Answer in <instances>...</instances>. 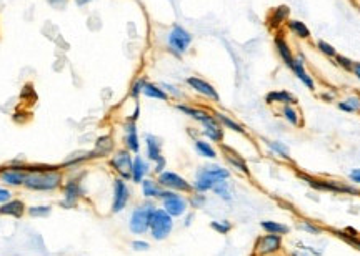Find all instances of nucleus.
I'll return each instance as SVG.
<instances>
[{
  "label": "nucleus",
  "instance_id": "nucleus-28",
  "mask_svg": "<svg viewBox=\"0 0 360 256\" xmlns=\"http://www.w3.org/2000/svg\"><path fill=\"white\" fill-rule=\"evenodd\" d=\"M24 213H25V203L22 200H10L7 203L0 204V215H4V216L22 218Z\"/></svg>",
  "mask_w": 360,
  "mask_h": 256
},
{
  "label": "nucleus",
  "instance_id": "nucleus-25",
  "mask_svg": "<svg viewBox=\"0 0 360 256\" xmlns=\"http://www.w3.org/2000/svg\"><path fill=\"white\" fill-rule=\"evenodd\" d=\"M200 133H202L205 138H209L210 141H215V143H222V140H224V128H222V125L217 122V118L214 122L202 125Z\"/></svg>",
  "mask_w": 360,
  "mask_h": 256
},
{
  "label": "nucleus",
  "instance_id": "nucleus-2",
  "mask_svg": "<svg viewBox=\"0 0 360 256\" xmlns=\"http://www.w3.org/2000/svg\"><path fill=\"white\" fill-rule=\"evenodd\" d=\"M299 176L305 181L308 186H312L317 191H329L335 193V195H355L360 196V190L355 188L353 185L342 183L339 180H329V178H315L312 175L307 173H299Z\"/></svg>",
  "mask_w": 360,
  "mask_h": 256
},
{
  "label": "nucleus",
  "instance_id": "nucleus-20",
  "mask_svg": "<svg viewBox=\"0 0 360 256\" xmlns=\"http://www.w3.org/2000/svg\"><path fill=\"white\" fill-rule=\"evenodd\" d=\"M297 96L292 95L287 90H273L265 95V104L267 105H297Z\"/></svg>",
  "mask_w": 360,
  "mask_h": 256
},
{
  "label": "nucleus",
  "instance_id": "nucleus-22",
  "mask_svg": "<svg viewBox=\"0 0 360 256\" xmlns=\"http://www.w3.org/2000/svg\"><path fill=\"white\" fill-rule=\"evenodd\" d=\"M280 117L287 122L290 127L300 128L304 125V120H302V112L297 108V105H282L280 107Z\"/></svg>",
  "mask_w": 360,
  "mask_h": 256
},
{
  "label": "nucleus",
  "instance_id": "nucleus-14",
  "mask_svg": "<svg viewBox=\"0 0 360 256\" xmlns=\"http://www.w3.org/2000/svg\"><path fill=\"white\" fill-rule=\"evenodd\" d=\"M175 108L179 112L184 113V115L193 118V120L198 122L200 125H205V123H210V122L215 120V117L212 115V113H209L207 110H202V108H197V107L188 105V104H182V101L175 104Z\"/></svg>",
  "mask_w": 360,
  "mask_h": 256
},
{
  "label": "nucleus",
  "instance_id": "nucleus-8",
  "mask_svg": "<svg viewBox=\"0 0 360 256\" xmlns=\"http://www.w3.org/2000/svg\"><path fill=\"white\" fill-rule=\"evenodd\" d=\"M27 173H28V165L20 163L19 160H14L9 167L0 168V180H2L5 185L22 186L27 178Z\"/></svg>",
  "mask_w": 360,
  "mask_h": 256
},
{
  "label": "nucleus",
  "instance_id": "nucleus-1",
  "mask_svg": "<svg viewBox=\"0 0 360 256\" xmlns=\"http://www.w3.org/2000/svg\"><path fill=\"white\" fill-rule=\"evenodd\" d=\"M64 183V176L57 167H30L24 186L32 191H55Z\"/></svg>",
  "mask_w": 360,
  "mask_h": 256
},
{
  "label": "nucleus",
  "instance_id": "nucleus-6",
  "mask_svg": "<svg viewBox=\"0 0 360 256\" xmlns=\"http://www.w3.org/2000/svg\"><path fill=\"white\" fill-rule=\"evenodd\" d=\"M158 200L162 201V208L172 216V218H180L188 210V200L185 196L179 195L177 191L164 190Z\"/></svg>",
  "mask_w": 360,
  "mask_h": 256
},
{
  "label": "nucleus",
  "instance_id": "nucleus-4",
  "mask_svg": "<svg viewBox=\"0 0 360 256\" xmlns=\"http://www.w3.org/2000/svg\"><path fill=\"white\" fill-rule=\"evenodd\" d=\"M174 230V218L164 208H155L150 218V235L153 240L162 241L165 240Z\"/></svg>",
  "mask_w": 360,
  "mask_h": 256
},
{
  "label": "nucleus",
  "instance_id": "nucleus-34",
  "mask_svg": "<svg viewBox=\"0 0 360 256\" xmlns=\"http://www.w3.org/2000/svg\"><path fill=\"white\" fill-rule=\"evenodd\" d=\"M264 141H265V145L268 146V150H270L272 153H275L278 158L287 160V162L292 160V158H290V151L287 148V145L282 143V141H278V140H264Z\"/></svg>",
  "mask_w": 360,
  "mask_h": 256
},
{
  "label": "nucleus",
  "instance_id": "nucleus-17",
  "mask_svg": "<svg viewBox=\"0 0 360 256\" xmlns=\"http://www.w3.org/2000/svg\"><path fill=\"white\" fill-rule=\"evenodd\" d=\"M124 143H125V148H127L130 153H135L139 155L140 153V138H139V133H137V122H130L127 120L124 125Z\"/></svg>",
  "mask_w": 360,
  "mask_h": 256
},
{
  "label": "nucleus",
  "instance_id": "nucleus-10",
  "mask_svg": "<svg viewBox=\"0 0 360 256\" xmlns=\"http://www.w3.org/2000/svg\"><path fill=\"white\" fill-rule=\"evenodd\" d=\"M282 248H284L282 236L265 233V235H262L260 238H257L254 251L257 256H273L282 251Z\"/></svg>",
  "mask_w": 360,
  "mask_h": 256
},
{
  "label": "nucleus",
  "instance_id": "nucleus-36",
  "mask_svg": "<svg viewBox=\"0 0 360 256\" xmlns=\"http://www.w3.org/2000/svg\"><path fill=\"white\" fill-rule=\"evenodd\" d=\"M205 167H207V170L210 173H212L214 176L217 180H228L230 178V170L228 168H225V167H220V165H205Z\"/></svg>",
  "mask_w": 360,
  "mask_h": 256
},
{
  "label": "nucleus",
  "instance_id": "nucleus-33",
  "mask_svg": "<svg viewBox=\"0 0 360 256\" xmlns=\"http://www.w3.org/2000/svg\"><path fill=\"white\" fill-rule=\"evenodd\" d=\"M193 146H195V150H197V153H198L200 157L209 158V160H215L217 155H219L214 146L210 145L209 141H205V140L195 138V140H193Z\"/></svg>",
  "mask_w": 360,
  "mask_h": 256
},
{
  "label": "nucleus",
  "instance_id": "nucleus-9",
  "mask_svg": "<svg viewBox=\"0 0 360 256\" xmlns=\"http://www.w3.org/2000/svg\"><path fill=\"white\" fill-rule=\"evenodd\" d=\"M132 165H134V157L130 155V151L127 148L117 150L110 158V167L115 170V173L125 181L132 180Z\"/></svg>",
  "mask_w": 360,
  "mask_h": 256
},
{
  "label": "nucleus",
  "instance_id": "nucleus-39",
  "mask_svg": "<svg viewBox=\"0 0 360 256\" xmlns=\"http://www.w3.org/2000/svg\"><path fill=\"white\" fill-rule=\"evenodd\" d=\"M210 228L219 233V235H227L232 230V223L228 220H214L210 221Z\"/></svg>",
  "mask_w": 360,
  "mask_h": 256
},
{
  "label": "nucleus",
  "instance_id": "nucleus-52",
  "mask_svg": "<svg viewBox=\"0 0 360 256\" xmlns=\"http://www.w3.org/2000/svg\"><path fill=\"white\" fill-rule=\"evenodd\" d=\"M352 73H353V75H355L357 80H360V62H353Z\"/></svg>",
  "mask_w": 360,
  "mask_h": 256
},
{
  "label": "nucleus",
  "instance_id": "nucleus-13",
  "mask_svg": "<svg viewBox=\"0 0 360 256\" xmlns=\"http://www.w3.org/2000/svg\"><path fill=\"white\" fill-rule=\"evenodd\" d=\"M292 73H294L297 78H299L302 83L305 85L308 90H310V92H315V90H317L315 80H313V77L307 72V68H305V55H304V54L295 55V62H294V67H292Z\"/></svg>",
  "mask_w": 360,
  "mask_h": 256
},
{
  "label": "nucleus",
  "instance_id": "nucleus-55",
  "mask_svg": "<svg viewBox=\"0 0 360 256\" xmlns=\"http://www.w3.org/2000/svg\"><path fill=\"white\" fill-rule=\"evenodd\" d=\"M89 2H92V0H75V4L78 7H84V5H87Z\"/></svg>",
  "mask_w": 360,
  "mask_h": 256
},
{
  "label": "nucleus",
  "instance_id": "nucleus-38",
  "mask_svg": "<svg viewBox=\"0 0 360 256\" xmlns=\"http://www.w3.org/2000/svg\"><path fill=\"white\" fill-rule=\"evenodd\" d=\"M299 228L302 230V231H305V233H308V235H322V226H318V225H315L313 223V221H310V220H300L299 221Z\"/></svg>",
  "mask_w": 360,
  "mask_h": 256
},
{
  "label": "nucleus",
  "instance_id": "nucleus-21",
  "mask_svg": "<svg viewBox=\"0 0 360 256\" xmlns=\"http://www.w3.org/2000/svg\"><path fill=\"white\" fill-rule=\"evenodd\" d=\"M289 15H290V9L287 5H278V7L273 9L270 15H268V20H267L268 28H270V30H278L284 24H287Z\"/></svg>",
  "mask_w": 360,
  "mask_h": 256
},
{
  "label": "nucleus",
  "instance_id": "nucleus-3",
  "mask_svg": "<svg viewBox=\"0 0 360 256\" xmlns=\"http://www.w3.org/2000/svg\"><path fill=\"white\" fill-rule=\"evenodd\" d=\"M155 204L147 201L144 204H139L137 208H134V212L130 213L129 218V230L134 233V235H145V233L150 230V218L153 212H155Z\"/></svg>",
  "mask_w": 360,
  "mask_h": 256
},
{
  "label": "nucleus",
  "instance_id": "nucleus-18",
  "mask_svg": "<svg viewBox=\"0 0 360 256\" xmlns=\"http://www.w3.org/2000/svg\"><path fill=\"white\" fill-rule=\"evenodd\" d=\"M222 153H224V158L225 162L230 165L232 168H235L240 175L244 176H250V168L247 162L244 160L242 155H238L237 151H233L232 148H227V146H222Z\"/></svg>",
  "mask_w": 360,
  "mask_h": 256
},
{
  "label": "nucleus",
  "instance_id": "nucleus-42",
  "mask_svg": "<svg viewBox=\"0 0 360 256\" xmlns=\"http://www.w3.org/2000/svg\"><path fill=\"white\" fill-rule=\"evenodd\" d=\"M335 65H339L340 68H344L345 72H352V67H353V60L352 59H348V57L345 55H342V54H337L335 55Z\"/></svg>",
  "mask_w": 360,
  "mask_h": 256
},
{
  "label": "nucleus",
  "instance_id": "nucleus-26",
  "mask_svg": "<svg viewBox=\"0 0 360 256\" xmlns=\"http://www.w3.org/2000/svg\"><path fill=\"white\" fill-rule=\"evenodd\" d=\"M145 150H147V158L148 162H157L162 155V141L158 136L148 133L145 136Z\"/></svg>",
  "mask_w": 360,
  "mask_h": 256
},
{
  "label": "nucleus",
  "instance_id": "nucleus-11",
  "mask_svg": "<svg viewBox=\"0 0 360 256\" xmlns=\"http://www.w3.org/2000/svg\"><path fill=\"white\" fill-rule=\"evenodd\" d=\"M130 200V190L127 186V181L117 176L113 180V200H112V213H120L124 212V208L127 207Z\"/></svg>",
  "mask_w": 360,
  "mask_h": 256
},
{
  "label": "nucleus",
  "instance_id": "nucleus-37",
  "mask_svg": "<svg viewBox=\"0 0 360 256\" xmlns=\"http://www.w3.org/2000/svg\"><path fill=\"white\" fill-rule=\"evenodd\" d=\"M188 200V207L193 208V210H198V208H204L205 203H207V196L204 193H198V191H193L190 196L187 198Z\"/></svg>",
  "mask_w": 360,
  "mask_h": 256
},
{
  "label": "nucleus",
  "instance_id": "nucleus-24",
  "mask_svg": "<svg viewBox=\"0 0 360 256\" xmlns=\"http://www.w3.org/2000/svg\"><path fill=\"white\" fill-rule=\"evenodd\" d=\"M212 115L217 118V122L222 125V128H228L232 130V132H235L238 135H247V130L242 123H238L237 120H233L230 115H227V113H222V112H212Z\"/></svg>",
  "mask_w": 360,
  "mask_h": 256
},
{
  "label": "nucleus",
  "instance_id": "nucleus-51",
  "mask_svg": "<svg viewBox=\"0 0 360 256\" xmlns=\"http://www.w3.org/2000/svg\"><path fill=\"white\" fill-rule=\"evenodd\" d=\"M47 2L52 5L54 9H62V7H65L68 0H47Z\"/></svg>",
  "mask_w": 360,
  "mask_h": 256
},
{
  "label": "nucleus",
  "instance_id": "nucleus-5",
  "mask_svg": "<svg viewBox=\"0 0 360 256\" xmlns=\"http://www.w3.org/2000/svg\"><path fill=\"white\" fill-rule=\"evenodd\" d=\"M192 40L193 37L190 32L185 30L182 25H174L167 37V45H169V50L175 57H182L192 45Z\"/></svg>",
  "mask_w": 360,
  "mask_h": 256
},
{
  "label": "nucleus",
  "instance_id": "nucleus-50",
  "mask_svg": "<svg viewBox=\"0 0 360 256\" xmlns=\"http://www.w3.org/2000/svg\"><path fill=\"white\" fill-rule=\"evenodd\" d=\"M348 178L353 185H360V168H353L350 173H348Z\"/></svg>",
  "mask_w": 360,
  "mask_h": 256
},
{
  "label": "nucleus",
  "instance_id": "nucleus-48",
  "mask_svg": "<svg viewBox=\"0 0 360 256\" xmlns=\"http://www.w3.org/2000/svg\"><path fill=\"white\" fill-rule=\"evenodd\" d=\"M160 87H162L165 92H167V95L170 96V95H174V96H182V93L179 92V90H177V87H174V85H169V83H162L160 85Z\"/></svg>",
  "mask_w": 360,
  "mask_h": 256
},
{
  "label": "nucleus",
  "instance_id": "nucleus-43",
  "mask_svg": "<svg viewBox=\"0 0 360 256\" xmlns=\"http://www.w3.org/2000/svg\"><path fill=\"white\" fill-rule=\"evenodd\" d=\"M147 80L145 78H139V80H135L134 83H132V87H130V98H134L135 101L139 100V96L142 95V90H144V83H145Z\"/></svg>",
  "mask_w": 360,
  "mask_h": 256
},
{
  "label": "nucleus",
  "instance_id": "nucleus-12",
  "mask_svg": "<svg viewBox=\"0 0 360 256\" xmlns=\"http://www.w3.org/2000/svg\"><path fill=\"white\" fill-rule=\"evenodd\" d=\"M187 85L190 87L193 92H197L198 95L205 96V98L215 101V104H219L220 101V95L217 93V90L214 88V85H210L207 80H204V78L200 77H188L187 78Z\"/></svg>",
  "mask_w": 360,
  "mask_h": 256
},
{
  "label": "nucleus",
  "instance_id": "nucleus-16",
  "mask_svg": "<svg viewBox=\"0 0 360 256\" xmlns=\"http://www.w3.org/2000/svg\"><path fill=\"white\" fill-rule=\"evenodd\" d=\"M215 176L212 175L207 170V167H202L198 168V172L195 173V181H193V191H198V193H207V191H212L214 185L217 183Z\"/></svg>",
  "mask_w": 360,
  "mask_h": 256
},
{
  "label": "nucleus",
  "instance_id": "nucleus-35",
  "mask_svg": "<svg viewBox=\"0 0 360 256\" xmlns=\"http://www.w3.org/2000/svg\"><path fill=\"white\" fill-rule=\"evenodd\" d=\"M212 191L215 193L217 196L222 198L224 201H232V188H230V183H228V180H219L217 183L214 185Z\"/></svg>",
  "mask_w": 360,
  "mask_h": 256
},
{
  "label": "nucleus",
  "instance_id": "nucleus-41",
  "mask_svg": "<svg viewBox=\"0 0 360 256\" xmlns=\"http://www.w3.org/2000/svg\"><path fill=\"white\" fill-rule=\"evenodd\" d=\"M27 212L30 216H33V218H45V216H49L50 212H52V207H49V204H38V207L27 208Z\"/></svg>",
  "mask_w": 360,
  "mask_h": 256
},
{
  "label": "nucleus",
  "instance_id": "nucleus-56",
  "mask_svg": "<svg viewBox=\"0 0 360 256\" xmlns=\"http://www.w3.org/2000/svg\"><path fill=\"white\" fill-rule=\"evenodd\" d=\"M287 256H300V254H299V253H295V251H290Z\"/></svg>",
  "mask_w": 360,
  "mask_h": 256
},
{
  "label": "nucleus",
  "instance_id": "nucleus-54",
  "mask_svg": "<svg viewBox=\"0 0 360 256\" xmlns=\"http://www.w3.org/2000/svg\"><path fill=\"white\" fill-rule=\"evenodd\" d=\"M320 98L325 100V101H332V100H334V93H325V95H320Z\"/></svg>",
  "mask_w": 360,
  "mask_h": 256
},
{
  "label": "nucleus",
  "instance_id": "nucleus-15",
  "mask_svg": "<svg viewBox=\"0 0 360 256\" xmlns=\"http://www.w3.org/2000/svg\"><path fill=\"white\" fill-rule=\"evenodd\" d=\"M273 45H275L277 55H278V59L282 60V64L292 70L294 62H295V55L292 52V48H290L287 38H285L282 33H277L275 38H273Z\"/></svg>",
  "mask_w": 360,
  "mask_h": 256
},
{
  "label": "nucleus",
  "instance_id": "nucleus-44",
  "mask_svg": "<svg viewBox=\"0 0 360 256\" xmlns=\"http://www.w3.org/2000/svg\"><path fill=\"white\" fill-rule=\"evenodd\" d=\"M335 235L339 236V238H342V240H344V241L350 243L352 246H355V248L358 249V251H360V240H358V238H357L355 235L348 236V235H345V233H342V231H335Z\"/></svg>",
  "mask_w": 360,
  "mask_h": 256
},
{
  "label": "nucleus",
  "instance_id": "nucleus-53",
  "mask_svg": "<svg viewBox=\"0 0 360 256\" xmlns=\"http://www.w3.org/2000/svg\"><path fill=\"white\" fill-rule=\"evenodd\" d=\"M192 220H193V213H188V215L185 216L184 226H190V225H192Z\"/></svg>",
  "mask_w": 360,
  "mask_h": 256
},
{
  "label": "nucleus",
  "instance_id": "nucleus-7",
  "mask_svg": "<svg viewBox=\"0 0 360 256\" xmlns=\"http://www.w3.org/2000/svg\"><path fill=\"white\" fill-rule=\"evenodd\" d=\"M157 181L164 190H170V191H177V193H187V195H192L193 193V185L190 183V181H187L182 175L175 173V172H170V170H165V172L157 175Z\"/></svg>",
  "mask_w": 360,
  "mask_h": 256
},
{
  "label": "nucleus",
  "instance_id": "nucleus-46",
  "mask_svg": "<svg viewBox=\"0 0 360 256\" xmlns=\"http://www.w3.org/2000/svg\"><path fill=\"white\" fill-rule=\"evenodd\" d=\"M130 246H132L134 251H147V249L150 248V244H148V241H145V240H134L130 243Z\"/></svg>",
  "mask_w": 360,
  "mask_h": 256
},
{
  "label": "nucleus",
  "instance_id": "nucleus-40",
  "mask_svg": "<svg viewBox=\"0 0 360 256\" xmlns=\"http://www.w3.org/2000/svg\"><path fill=\"white\" fill-rule=\"evenodd\" d=\"M315 47H317V50H318L320 54L325 55V57H327V59H332V60L335 59V55L339 54V52H337V50H335L334 45L327 43L325 40H317Z\"/></svg>",
  "mask_w": 360,
  "mask_h": 256
},
{
  "label": "nucleus",
  "instance_id": "nucleus-49",
  "mask_svg": "<svg viewBox=\"0 0 360 256\" xmlns=\"http://www.w3.org/2000/svg\"><path fill=\"white\" fill-rule=\"evenodd\" d=\"M12 200V193H10L7 188H0V204L7 203Z\"/></svg>",
  "mask_w": 360,
  "mask_h": 256
},
{
  "label": "nucleus",
  "instance_id": "nucleus-27",
  "mask_svg": "<svg viewBox=\"0 0 360 256\" xmlns=\"http://www.w3.org/2000/svg\"><path fill=\"white\" fill-rule=\"evenodd\" d=\"M285 27H287V30L292 33L295 38H300V40H308V38H310V35H312V33H310V28H308L302 20L289 19L287 24H285Z\"/></svg>",
  "mask_w": 360,
  "mask_h": 256
},
{
  "label": "nucleus",
  "instance_id": "nucleus-29",
  "mask_svg": "<svg viewBox=\"0 0 360 256\" xmlns=\"http://www.w3.org/2000/svg\"><path fill=\"white\" fill-rule=\"evenodd\" d=\"M140 185H142V195L147 200H158L164 191L162 186L158 185V181L153 178H145Z\"/></svg>",
  "mask_w": 360,
  "mask_h": 256
},
{
  "label": "nucleus",
  "instance_id": "nucleus-19",
  "mask_svg": "<svg viewBox=\"0 0 360 256\" xmlns=\"http://www.w3.org/2000/svg\"><path fill=\"white\" fill-rule=\"evenodd\" d=\"M82 196V186L77 180H70L64 185V201L62 204L67 208H73L78 201V198Z\"/></svg>",
  "mask_w": 360,
  "mask_h": 256
},
{
  "label": "nucleus",
  "instance_id": "nucleus-23",
  "mask_svg": "<svg viewBox=\"0 0 360 256\" xmlns=\"http://www.w3.org/2000/svg\"><path fill=\"white\" fill-rule=\"evenodd\" d=\"M148 172H150V163H148L144 157L135 155L134 157V165H132V181L134 183H142Z\"/></svg>",
  "mask_w": 360,
  "mask_h": 256
},
{
  "label": "nucleus",
  "instance_id": "nucleus-32",
  "mask_svg": "<svg viewBox=\"0 0 360 256\" xmlns=\"http://www.w3.org/2000/svg\"><path fill=\"white\" fill-rule=\"evenodd\" d=\"M142 95H145L147 98H153V100H160V101H169L170 96L167 95V92L160 87V85L145 82L144 83V90H142Z\"/></svg>",
  "mask_w": 360,
  "mask_h": 256
},
{
  "label": "nucleus",
  "instance_id": "nucleus-31",
  "mask_svg": "<svg viewBox=\"0 0 360 256\" xmlns=\"http://www.w3.org/2000/svg\"><path fill=\"white\" fill-rule=\"evenodd\" d=\"M260 228L264 230L268 235H278V236H285L290 233V226H287L285 223H280V221H273V220H264L260 221Z\"/></svg>",
  "mask_w": 360,
  "mask_h": 256
},
{
  "label": "nucleus",
  "instance_id": "nucleus-30",
  "mask_svg": "<svg viewBox=\"0 0 360 256\" xmlns=\"http://www.w3.org/2000/svg\"><path fill=\"white\" fill-rule=\"evenodd\" d=\"M113 148H115L113 138L110 135H104L95 141V148L92 151V155L94 157H107L113 151Z\"/></svg>",
  "mask_w": 360,
  "mask_h": 256
},
{
  "label": "nucleus",
  "instance_id": "nucleus-45",
  "mask_svg": "<svg viewBox=\"0 0 360 256\" xmlns=\"http://www.w3.org/2000/svg\"><path fill=\"white\" fill-rule=\"evenodd\" d=\"M345 104L348 105L353 110V113H357V112H360V96H347V98L344 100Z\"/></svg>",
  "mask_w": 360,
  "mask_h": 256
},
{
  "label": "nucleus",
  "instance_id": "nucleus-47",
  "mask_svg": "<svg viewBox=\"0 0 360 256\" xmlns=\"http://www.w3.org/2000/svg\"><path fill=\"white\" fill-rule=\"evenodd\" d=\"M155 163V167H153V173L155 175H160L162 172H165V165H167V162H165V158L164 157H160L157 162H153Z\"/></svg>",
  "mask_w": 360,
  "mask_h": 256
}]
</instances>
